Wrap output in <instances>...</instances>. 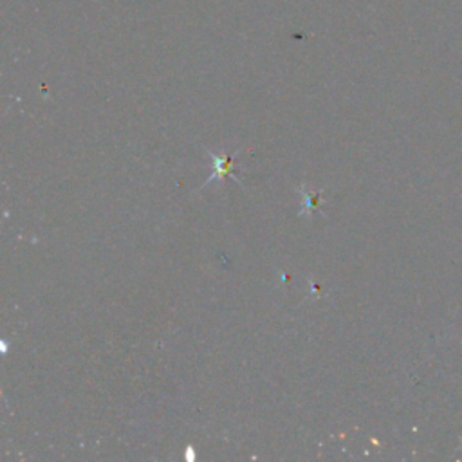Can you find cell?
<instances>
[{
	"label": "cell",
	"instance_id": "cell-1",
	"mask_svg": "<svg viewBox=\"0 0 462 462\" xmlns=\"http://www.w3.org/2000/svg\"><path fill=\"white\" fill-rule=\"evenodd\" d=\"M206 152H208V155L214 159V174L208 177V181L202 183L201 188H206V186H208L210 183H214L215 179L220 181V179H224V177H230V179H233L235 183H239L240 186H244V184L237 179L235 172H233V163H235V158L240 154V152H242V148L237 150L233 155H224V154H220V152H211V150H206Z\"/></svg>",
	"mask_w": 462,
	"mask_h": 462
},
{
	"label": "cell",
	"instance_id": "cell-2",
	"mask_svg": "<svg viewBox=\"0 0 462 462\" xmlns=\"http://www.w3.org/2000/svg\"><path fill=\"white\" fill-rule=\"evenodd\" d=\"M298 192L302 193V197H304V202H302V210H300V214H298L300 217H302L304 214H309L311 210H316V211H320L321 215H323V211L320 210V204H321L320 197H321V193H323V192L309 193L307 190H305V186H300Z\"/></svg>",
	"mask_w": 462,
	"mask_h": 462
}]
</instances>
